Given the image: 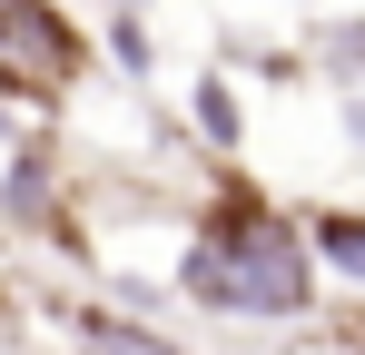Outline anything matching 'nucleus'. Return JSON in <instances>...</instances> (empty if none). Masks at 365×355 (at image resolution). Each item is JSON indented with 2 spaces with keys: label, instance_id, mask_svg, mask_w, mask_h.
I'll return each mask as SVG.
<instances>
[{
  "label": "nucleus",
  "instance_id": "obj_6",
  "mask_svg": "<svg viewBox=\"0 0 365 355\" xmlns=\"http://www.w3.org/2000/svg\"><path fill=\"white\" fill-rule=\"evenodd\" d=\"M197 138H207V148H237L247 138V109H237V89H227L217 69L197 79Z\"/></svg>",
  "mask_w": 365,
  "mask_h": 355
},
{
  "label": "nucleus",
  "instance_id": "obj_1",
  "mask_svg": "<svg viewBox=\"0 0 365 355\" xmlns=\"http://www.w3.org/2000/svg\"><path fill=\"white\" fill-rule=\"evenodd\" d=\"M178 296L217 326H316L326 267L306 247V207L247 168H217L178 247Z\"/></svg>",
  "mask_w": 365,
  "mask_h": 355
},
{
  "label": "nucleus",
  "instance_id": "obj_4",
  "mask_svg": "<svg viewBox=\"0 0 365 355\" xmlns=\"http://www.w3.org/2000/svg\"><path fill=\"white\" fill-rule=\"evenodd\" d=\"M69 346L79 355H207L168 326H148V316H128V306H69Z\"/></svg>",
  "mask_w": 365,
  "mask_h": 355
},
{
  "label": "nucleus",
  "instance_id": "obj_8",
  "mask_svg": "<svg viewBox=\"0 0 365 355\" xmlns=\"http://www.w3.org/2000/svg\"><path fill=\"white\" fill-rule=\"evenodd\" d=\"M0 306H10V296H0Z\"/></svg>",
  "mask_w": 365,
  "mask_h": 355
},
{
  "label": "nucleus",
  "instance_id": "obj_9",
  "mask_svg": "<svg viewBox=\"0 0 365 355\" xmlns=\"http://www.w3.org/2000/svg\"><path fill=\"white\" fill-rule=\"evenodd\" d=\"M297 10H306V0H297Z\"/></svg>",
  "mask_w": 365,
  "mask_h": 355
},
{
  "label": "nucleus",
  "instance_id": "obj_7",
  "mask_svg": "<svg viewBox=\"0 0 365 355\" xmlns=\"http://www.w3.org/2000/svg\"><path fill=\"white\" fill-rule=\"evenodd\" d=\"M316 346L326 355H365V296H326V306H316Z\"/></svg>",
  "mask_w": 365,
  "mask_h": 355
},
{
  "label": "nucleus",
  "instance_id": "obj_5",
  "mask_svg": "<svg viewBox=\"0 0 365 355\" xmlns=\"http://www.w3.org/2000/svg\"><path fill=\"white\" fill-rule=\"evenodd\" d=\"M306 69L336 89V99H365V10H336V20H306Z\"/></svg>",
  "mask_w": 365,
  "mask_h": 355
},
{
  "label": "nucleus",
  "instance_id": "obj_3",
  "mask_svg": "<svg viewBox=\"0 0 365 355\" xmlns=\"http://www.w3.org/2000/svg\"><path fill=\"white\" fill-rule=\"evenodd\" d=\"M306 247H316L326 287L365 296V197H316L306 207Z\"/></svg>",
  "mask_w": 365,
  "mask_h": 355
},
{
  "label": "nucleus",
  "instance_id": "obj_2",
  "mask_svg": "<svg viewBox=\"0 0 365 355\" xmlns=\"http://www.w3.org/2000/svg\"><path fill=\"white\" fill-rule=\"evenodd\" d=\"M79 69H89V30L60 0H0V89L60 99V89H79Z\"/></svg>",
  "mask_w": 365,
  "mask_h": 355
}]
</instances>
